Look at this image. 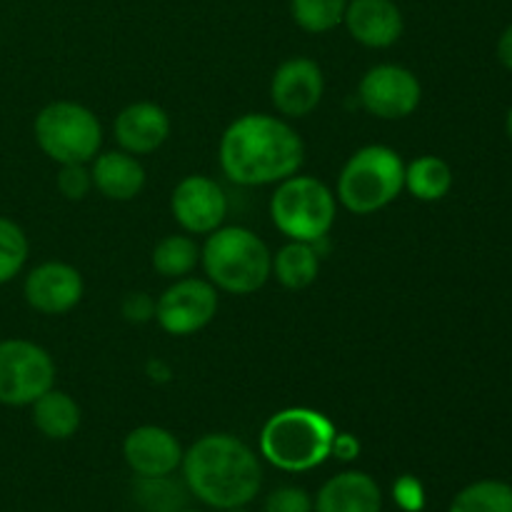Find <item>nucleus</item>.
I'll return each instance as SVG.
<instances>
[{
    "instance_id": "nucleus-1",
    "label": "nucleus",
    "mask_w": 512,
    "mask_h": 512,
    "mask_svg": "<svg viewBox=\"0 0 512 512\" xmlns=\"http://www.w3.org/2000/svg\"><path fill=\"white\" fill-rule=\"evenodd\" d=\"M218 158L230 183L260 188L278 185L298 173L305 163V145L285 118L248 113L225 128Z\"/></svg>"
},
{
    "instance_id": "nucleus-2",
    "label": "nucleus",
    "mask_w": 512,
    "mask_h": 512,
    "mask_svg": "<svg viewBox=\"0 0 512 512\" xmlns=\"http://www.w3.org/2000/svg\"><path fill=\"white\" fill-rule=\"evenodd\" d=\"M183 478L200 503L235 510L253 503L263 485L260 458L240 438L210 433L183 453Z\"/></svg>"
},
{
    "instance_id": "nucleus-3",
    "label": "nucleus",
    "mask_w": 512,
    "mask_h": 512,
    "mask_svg": "<svg viewBox=\"0 0 512 512\" xmlns=\"http://www.w3.org/2000/svg\"><path fill=\"white\" fill-rule=\"evenodd\" d=\"M333 420L313 408H285L260 430V455L283 473H308L333 455Z\"/></svg>"
},
{
    "instance_id": "nucleus-4",
    "label": "nucleus",
    "mask_w": 512,
    "mask_h": 512,
    "mask_svg": "<svg viewBox=\"0 0 512 512\" xmlns=\"http://www.w3.org/2000/svg\"><path fill=\"white\" fill-rule=\"evenodd\" d=\"M200 263L210 283L230 295H253L273 278L270 248L240 225L213 230L200 248Z\"/></svg>"
},
{
    "instance_id": "nucleus-5",
    "label": "nucleus",
    "mask_w": 512,
    "mask_h": 512,
    "mask_svg": "<svg viewBox=\"0 0 512 512\" xmlns=\"http://www.w3.org/2000/svg\"><path fill=\"white\" fill-rule=\"evenodd\" d=\"M405 190V163L388 145L355 150L338 175V203L355 215H373L388 208Z\"/></svg>"
},
{
    "instance_id": "nucleus-6",
    "label": "nucleus",
    "mask_w": 512,
    "mask_h": 512,
    "mask_svg": "<svg viewBox=\"0 0 512 512\" xmlns=\"http://www.w3.org/2000/svg\"><path fill=\"white\" fill-rule=\"evenodd\" d=\"M335 215L338 198L313 175H290L270 198V218L288 240L318 245L333 230Z\"/></svg>"
},
{
    "instance_id": "nucleus-7",
    "label": "nucleus",
    "mask_w": 512,
    "mask_h": 512,
    "mask_svg": "<svg viewBox=\"0 0 512 512\" xmlns=\"http://www.w3.org/2000/svg\"><path fill=\"white\" fill-rule=\"evenodd\" d=\"M38 148L58 165H88L103 145V128L98 115L73 100L48 103L33 123Z\"/></svg>"
},
{
    "instance_id": "nucleus-8",
    "label": "nucleus",
    "mask_w": 512,
    "mask_h": 512,
    "mask_svg": "<svg viewBox=\"0 0 512 512\" xmlns=\"http://www.w3.org/2000/svg\"><path fill=\"white\" fill-rule=\"evenodd\" d=\"M55 388V363L43 345L23 338L0 340V405L30 408Z\"/></svg>"
},
{
    "instance_id": "nucleus-9",
    "label": "nucleus",
    "mask_w": 512,
    "mask_h": 512,
    "mask_svg": "<svg viewBox=\"0 0 512 512\" xmlns=\"http://www.w3.org/2000/svg\"><path fill=\"white\" fill-rule=\"evenodd\" d=\"M218 315V288L203 278H178L158 300L155 320L175 338L195 335Z\"/></svg>"
},
{
    "instance_id": "nucleus-10",
    "label": "nucleus",
    "mask_w": 512,
    "mask_h": 512,
    "mask_svg": "<svg viewBox=\"0 0 512 512\" xmlns=\"http://www.w3.org/2000/svg\"><path fill=\"white\" fill-rule=\"evenodd\" d=\"M423 88L413 70L395 63H380L360 78L358 100L380 120H403L418 110Z\"/></svg>"
},
{
    "instance_id": "nucleus-11",
    "label": "nucleus",
    "mask_w": 512,
    "mask_h": 512,
    "mask_svg": "<svg viewBox=\"0 0 512 512\" xmlns=\"http://www.w3.org/2000/svg\"><path fill=\"white\" fill-rule=\"evenodd\" d=\"M170 210L175 223L188 235H210L225 223L228 198L208 175H188L175 185Z\"/></svg>"
},
{
    "instance_id": "nucleus-12",
    "label": "nucleus",
    "mask_w": 512,
    "mask_h": 512,
    "mask_svg": "<svg viewBox=\"0 0 512 512\" xmlns=\"http://www.w3.org/2000/svg\"><path fill=\"white\" fill-rule=\"evenodd\" d=\"M325 93V75L310 58H290L278 65L270 80V100L285 120L308 118Z\"/></svg>"
},
{
    "instance_id": "nucleus-13",
    "label": "nucleus",
    "mask_w": 512,
    "mask_h": 512,
    "mask_svg": "<svg viewBox=\"0 0 512 512\" xmlns=\"http://www.w3.org/2000/svg\"><path fill=\"white\" fill-rule=\"evenodd\" d=\"M85 283L78 268L60 260L40 263L25 275L23 298L35 313L65 315L83 300Z\"/></svg>"
},
{
    "instance_id": "nucleus-14",
    "label": "nucleus",
    "mask_w": 512,
    "mask_h": 512,
    "mask_svg": "<svg viewBox=\"0 0 512 512\" xmlns=\"http://www.w3.org/2000/svg\"><path fill=\"white\" fill-rule=\"evenodd\" d=\"M123 458L138 478H163L183 465V448L170 430L160 425H140L125 438Z\"/></svg>"
},
{
    "instance_id": "nucleus-15",
    "label": "nucleus",
    "mask_w": 512,
    "mask_h": 512,
    "mask_svg": "<svg viewBox=\"0 0 512 512\" xmlns=\"http://www.w3.org/2000/svg\"><path fill=\"white\" fill-rule=\"evenodd\" d=\"M343 25L355 43L375 50L395 45L405 30L403 13L395 0H348Z\"/></svg>"
},
{
    "instance_id": "nucleus-16",
    "label": "nucleus",
    "mask_w": 512,
    "mask_h": 512,
    "mask_svg": "<svg viewBox=\"0 0 512 512\" xmlns=\"http://www.w3.org/2000/svg\"><path fill=\"white\" fill-rule=\"evenodd\" d=\"M170 115L150 100L130 103L115 115L113 133L120 150L130 155H150L170 138Z\"/></svg>"
},
{
    "instance_id": "nucleus-17",
    "label": "nucleus",
    "mask_w": 512,
    "mask_h": 512,
    "mask_svg": "<svg viewBox=\"0 0 512 512\" xmlns=\"http://www.w3.org/2000/svg\"><path fill=\"white\" fill-rule=\"evenodd\" d=\"M315 512H383L380 485L360 470L333 475L313 503Z\"/></svg>"
},
{
    "instance_id": "nucleus-18",
    "label": "nucleus",
    "mask_w": 512,
    "mask_h": 512,
    "mask_svg": "<svg viewBox=\"0 0 512 512\" xmlns=\"http://www.w3.org/2000/svg\"><path fill=\"white\" fill-rule=\"evenodd\" d=\"M90 175H93V188L103 198L115 203H128L138 198L145 188V168L138 155H130L125 150H108L98 153L90 160Z\"/></svg>"
},
{
    "instance_id": "nucleus-19",
    "label": "nucleus",
    "mask_w": 512,
    "mask_h": 512,
    "mask_svg": "<svg viewBox=\"0 0 512 512\" xmlns=\"http://www.w3.org/2000/svg\"><path fill=\"white\" fill-rule=\"evenodd\" d=\"M30 418L48 440H68L80 428V405L63 390L50 388L30 405Z\"/></svg>"
},
{
    "instance_id": "nucleus-20",
    "label": "nucleus",
    "mask_w": 512,
    "mask_h": 512,
    "mask_svg": "<svg viewBox=\"0 0 512 512\" xmlns=\"http://www.w3.org/2000/svg\"><path fill=\"white\" fill-rule=\"evenodd\" d=\"M320 255L318 245L290 240L273 255V278L285 290H305L318 280Z\"/></svg>"
},
{
    "instance_id": "nucleus-21",
    "label": "nucleus",
    "mask_w": 512,
    "mask_h": 512,
    "mask_svg": "<svg viewBox=\"0 0 512 512\" xmlns=\"http://www.w3.org/2000/svg\"><path fill=\"white\" fill-rule=\"evenodd\" d=\"M405 188L423 203H438L453 188V170L438 155H420L405 165Z\"/></svg>"
},
{
    "instance_id": "nucleus-22",
    "label": "nucleus",
    "mask_w": 512,
    "mask_h": 512,
    "mask_svg": "<svg viewBox=\"0 0 512 512\" xmlns=\"http://www.w3.org/2000/svg\"><path fill=\"white\" fill-rule=\"evenodd\" d=\"M153 268L163 278H188L200 263V248L190 235H165L153 248Z\"/></svg>"
},
{
    "instance_id": "nucleus-23",
    "label": "nucleus",
    "mask_w": 512,
    "mask_h": 512,
    "mask_svg": "<svg viewBox=\"0 0 512 512\" xmlns=\"http://www.w3.org/2000/svg\"><path fill=\"white\" fill-rule=\"evenodd\" d=\"M448 512H512V485L478 480L455 495Z\"/></svg>"
},
{
    "instance_id": "nucleus-24",
    "label": "nucleus",
    "mask_w": 512,
    "mask_h": 512,
    "mask_svg": "<svg viewBox=\"0 0 512 512\" xmlns=\"http://www.w3.org/2000/svg\"><path fill=\"white\" fill-rule=\"evenodd\" d=\"M348 0H290V15L305 33H328L343 25Z\"/></svg>"
},
{
    "instance_id": "nucleus-25",
    "label": "nucleus",
    "mask_w": 512,
    "mask_h": 512,
    "mask_svg": "<svg viewBox=\"0 0 512 512\" xmlns=\"http://www.w3.org/2000/svg\"><path fill=\"white\" fill-rule=\"evenodd\" d=\"M135 503L145 512H178L185 508V488L175 483L170 475L163 478H138L135 480Z\"/></svg>"
},
{
    "instance_id": "nucleus-26",
    "label": "nucleus",
    "mask_w": 512,
    "mask_h": 512,
    "mask_svg": "<svg viewBox=\"0 0 512 512\" xmlns=\"http://www.w3.org/2000/svg\"><path fill=\"white\" fill-rule=\"evenodd\" d=\"M30 255V243L25 230L15 220L0 215V285L10 283L25 268Z\"/></svg>"
},
{
    "instance_id": "nucleus-27",
    "label": "nucleus",
    "mask_w": 512,
    "mask_h": 512,
    "mask_svg": "<svg viewBox=\"0 0 512 512\" xmlns=\"http://www.w3.org/2000/svg\"><path fill=\"white\" fill-rule=\"evenodd\" d=\"M58 190L63 198L68 200H83L85 195L93 190V175H90V168L83 163L73 165H60L58 170Z\"/></svg>"
},
{
    "instance_id": "nucleus-28",
    "label": "nucleus",
    "mask_w": 512,
    "mask_h": 512,
    "mask_svg": "<svg viewBox=\"0 0 512 512\" xmlns=\"http://www.w3.org/2000/svg\"><path fill=\"white\" fill-rule=\"evenodd\" d=\"M265 512H313V498L303 488L285 485L268 495Z\"/></svg>"
},
{
    "instance_id": "nucleus-29",
    "label": "nucleus",
    "mask_w": 512,
    "mask_h": 512,
    "mask_svg": "<svg viewBox=\"0 0 512 512\" xmlns=\"http://www.w3.org/2000/svg\"><path fill=\"white\" fill-rule=\"evenodd\" d=\"M123 315L130 323H148L155 318V300L148 293H130L123 303Z\"/></svg>"
},
{
    "instance_id": "nucleus-30",
    "label": "nucleus",
    "mask_w": 512,
    "mask_h": 512,
    "mask_svg": "<svg viewBox=\"0 0 512 512\" xmlns=\"http://www.w3.org/2000/svg\"><path fill=\"white\" fill-rule=\"evenodd\" d=\"M395 498L403 505L405 510H420L423 508V490H420V483L413 478L400 480L398 488H395Z\"/></svg>"
},
{
    "instance_id": "nucleus-31",
    "label": "nucleus",
    "mask_w": 512,
    "mask_h": 512,
    "mask_svg": "<svg viewBox=\"0 0 512 512\" xmlns=\"http://www.w3.org/2000/svg\"><path fill=\"white\" fill-rule=\"evenodd\" d=\"M358 453H360V445H358V440L353 438V435H335V440H333V455L335 458H340V460H353V458H358Z\"/></svg>"
},
{
    "instance_id": "nucleus-32",
    "label": "nucleus",
    "mask_w": 512,
    "mask_h": 512,
    "mask_svg": "<svg viewBox=\"0 0 512 512\" xmlns=\"http://www.w3.org/2000/svg\"><path fill=\"white\" fill-rule=\"evenodd\" d=\"M498 58L505 68L512 70V25L505 28V33L498 40Z\"/></svg>"
},
{
    "instance_id": "nucleus-33",
    "label": "nucleus",
    "mask_w": 512,
    "mask_h": 512,
    "mask_svg": "<svg viewBox=\"0 0 512 512\" xmlns=\"http://www.w3.org/2000/svg\"><path fill=\"white\" fill-rule=\"evenodd\" d=\"M505 130H508V138H510V143H512V108H510V113H508V120H505Z\"/></svg>"
},
{
    "instance_id": "nucleus-34",
    "label": "nucleus",
    "mask_w": 512,
    "mask_h": 512,
    "mask_svg": "<svg viewBox=\"0 0 512 512\" xmlns=\"http://www.w3.org/2000/svg\"><path fill=\"white\" fill-rule=\"evenodd\" d=\"M225 512H245L243 508H235V510H225Z\"/></svg>"
},
{
    "instance_id": "nucleus-35",
    "label": "nucleus",
    "mask_w": 512,
    "mask_h": 512,
    "mask_svg": "<svg viewBox=\"0 0 512 512\" xmlns=\"http://www.w3.org/2000/svg\"><path fill=\"white\" fill-rule=\"evenodd\" d=\"M178 512H198V510H188V508H183V510H178Z\"/></svg>"
}]
</instances>
